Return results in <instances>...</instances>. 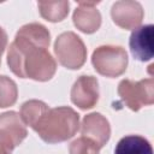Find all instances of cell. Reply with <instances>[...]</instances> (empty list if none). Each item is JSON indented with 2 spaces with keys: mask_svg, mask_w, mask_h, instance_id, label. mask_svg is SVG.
Here are the masks:
<instances>
[{
  "mask_svg": "<svg viewBox=\"0 0 154 154\" xmlns=\"http://www.w3.org/2000/svg\"><path fill=\"white\" fill-rule=\"evenodd\" d=\"M7 64L16 76L38 82L49 81L57 70V63L46 48L31 46L18 38L10 45Z\"/></svg>",
  "mask_w": 154,
  "mask_h": 154,
  "instance_id": "obj_1",
  "label": "cell"
},
{
  "mask_svg": "<svg viewBox=\"0 0 154 154\" xmlns=\"http://www.w3.org/2000/svg\"><path fill=\"white\" fill-rule=\"evenodd\" d=\"M79 128V114L71 107L48 108L32 128L47 143L64 142L75 136Z\"/></svg>",
  "mask_w": 154,
  "mask_h": 154,
  "instance_id": "obj_2",
  "label": "cell"
},
{
  "mask_svg": "<svg viewBox=\"0 0 154 154\" xmlns=\"http://www.w3.org/2000/svg\"><path fill=\"white\" fill-rule=\"evenodd\" d=\"M54 53L58 61L66 69L77 70L87 59V48L78 35L72 31L60 34L54 42Z\"/></svg>",
  "mask_w": 154,
  "mask_h": 154,
  "instance_id": "obj_3",
  "label": "cell"
},
{
  "mask_svg": "<svg viewBox=\"0 0 154 154\" xmlns=\"http://www.w3.org/2000/svg\"><path fill=\"white\" fill-rule=\"evenodd\" d=\"M91 64L100 75L118 77L126 70L128 54L120 46H100L93 52Z\"/></svg>",
  "mask_w": 154,
  "mask_h": 154,
  "instance_id": "obj_4",
  "label": "cell"
},
{
  "mask_svg": "<svg viewBox=\"0 0 154 154\" xmlns=\"http://www.w3.org/2000/svg\"><path fill=\"white\" fill-rule=\"evenodd\" d=\"M118 94L131 111H138L141 107L154 102V81L153 78L137 82L123 79L118 84Z\"/></svg>",
  "mask_w": 154,
  "mask_h": 154,
  "instance_id": "obj_5",
  "label": "cell"
},
{
  "mask_svg": "<svg viewBox=\"0 0 154 154\" xmlns=\"http://www.w3.org/2000/svg\"><path fill=\"white\" fill-rule=\"evenodd\" d=\"M71 101L81 109H90L99 101V82L93 76H81L71 88Z\"/></svg>",
  "mask_w": 154,
  "mask_h": 154,
  "instance_id": "obj_6",
  "label": "cell"
},
{
  "mask_svg": "<svg viewBox=\"0 0 154 154\" xmlns=\"http://www.w3.org/2000/svg\"><path fill=\"white\" fill-rule=\"evenodd\" d=\"M113 22L125 29H136L143 19V8L140 2L132 0H122L113 4L111 10Z\"/></svg>",
  "mask_w": 154,
  "mask_h": 154,
  "instance_id": "obj_7",
  "label": "cell"
},
{
  "mask_svg": "<svg viewBox=\"0 0 154 154\" xmlns=\"http://www.w3.org/2000/svg\"><path fill=\"white\" fill-rule=\"evenodd\" d=\"M81 132L84 137L94 141L100 148H102L109 140L111 126L108 120L97 112L87 114L81 124Z\"/></svg>",
  "mask_w": 154,
  "mask_h": 154,
  "instance_id": "obj_8",
  "label": "cell"
},
{
  "mask_svg": "<svg viewBox=\"0 0 154 154\" xmlns=\"http://www.w3.org/2000/svg\"><path fill=\"white\" fill-rule=\"evenodd\" d=\"M99 1H78L72 19L77 29L85 34L95 32L101 25V13L96 8Z\"/></svg>",
  "mask_w": 154,
  "mask_h": 154,
  "instance_id": "obj_9",
  "label": "cell"
},
{
  "mask_svg": "<svg viewBox=\"0 0 154 154\" xmlns=\"http://www.w3.org/2000/svg\"><path fill=\"white\" fill-rule=\"evenodd\" d=\"M153 32L152 24L136 28L130 36L131 54L140 61H148L153 58Z\"/></svg>",
  "mask_w": 154,
  "mask_h": 154,
  "instance_id": "obj_10",
  "label": "cell"
},
{
  "mask_svg": "<svg viewBox=\"0 0 154 154\" xmlns=\"http://www.w3.org/2000/svg\"><path fill=\"white\" fill-rule=\"evenodd\" d=\"M0 131L13 142L14 147L19 146L28 135L24 122L14 111L0 114Z\"/></svg>",
  "mask_w": 154,
  "mask_h": 154,
  "instance_id": "obj_11",
  "label": "cell"
},
{
  "mask_svg": "<svg viewBox=\"0 0 154 154\" xmlns=\"http://www.w3.org/2000/svg\"><path fill=\"white\" fill-rule=\"evenodd\" d=\"M16 38L22 40L31 46L47 49L51 42V34L45 25L40 23H29L23 25L17 31Z\"/></svg>",
  "mask_w": 154,
  "mask_h": 154,
  "instance_id": "obj_12",
  "label": "cell"
},
{
  "mask_svg": "<svg viewBox=\"0 0 154 154\" xmlns=\"http://www.w3.org/2000/svg\"><path fill=\"white\" fill-rule=\"evenodd\" d=\"M114 154H153V148L144 137L130 135L123 137L117 143Z\"/></svg>",
  "mask_w": 154,
  "mask_h": 154,
  "instance_id": "obj_13",
  "label": "cell"
},
{
  "mask_svg": "<svg viewBox=\"0 0 154 154\" xmlns=\"http://www.w3.org/2000/svg\"><path fill=\"white\" fill-rule=\"evenodd\" d=\"M38 11L42 18L48 22H60L63 20L67 13L70 4L69 1H40L37 4Z\"/></svg>",
  "mask_w": 154,
  "mask_h": 154,
  "instance_id": "obj_14",
  "label": "cell"
},
{
  "mask_svg": "<svg viewBox=\"0 0 154 154\" xmlns=\"http://www.w3.org/2000/svg\"><path fill=\"white\" fill-rule=\"evenodd\" d=\"M47 111L48 106L45 102L40 100H29L22 105L19 116L24 124L29 125L32 129Z\"/></svg>",
  "mask_w": 154,
  "mask_h": 154,
  "instance_id": "obj_15",
  "label": "cell"
},
{
  "mask_svg": "<svg viewBox=\"0 0 154 154\" xmlns=\"http://www.w3.org/2000/svg\"><path fill=\"white\" fill-rule=\"evenodd\" d=\"M18 96L17 84L7 76H0V108L16 103Z\"/></svg>",
  "mask_w": 154,
  "mask_h": 154,
  "instance_id": "obj_16",
  "label": "cell"
},
{
  "mask_svg": "<svg viewBox=\"0 0 154 154\" xmlns=\"http://www.w3.org/2000/svg\"><path fill=\"white\" fill-rule=\"evenodd\" d=\"M70 154H99L100 147L88 137H79L70 144Z\"/></svg>",
  "mask_w": 154,
  "mask_h": 154,
  "instance_id": "obj_17",
  "label": "cell"
},
{
  "mask_svg": "<svg viewBox=\"0 0 154 154\" xmlns=\"http://www.w3.org/2000/svg\"><path fill=\"white\" fill-rule=\"evenodd\" d=\"M14 149L13 142L0 131V154H11Z\"/></svg>",
  "mask_w": 154,
  "mask_h": 154,
  "instance_id": "obj_18",
  "label": "cell"
},
{
  "mask_svg": "<svg viewBox=\"0 0 154 154\" xmlns=\"http://www.w3.org/2000/svg\"><path fill=\"white\" fill-rule=\"evenodd\" d=\"M6 45H7V35L5 30L0 26V63H1V55L6 48Z\"/></svg>",
  "mask_w": 154,
  "mask_h": 154,
  "instance_id": "obj_19",
  "label": "cell"
}]
</instances>
